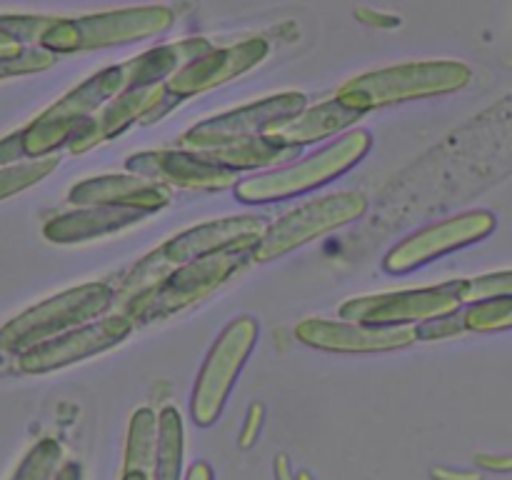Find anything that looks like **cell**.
Masks as SVG:
<instances>
[{
	"instance_id": "cell-1",
	"label": "cell",
	"mask_w": 512,
	"mask_h": 480,
	"mask_svg": "<svg viewBox=\"0 0 512 480\" xmlns=\"http://www.w3.org/2000/svg\"><path fill=\"white\" fill-rule=\"evenodd\" d=\"M265 230H268V225L258 215H235V218L210 220V223L195 225L185 233L173 235L163 245L150 250L143 260H138V265L125 275L120 288L115 290V303H123L125 308L130 300L153 290L155 285L170 278L175 270L205 258V255L245 243V240H260Z\"/></svg>"
},
{
	"instance_id": "cell-2",
	"label": "cell",
	"mask_w": 512,
	"mask_h": 480,
	"mask_svg": "<svg viewBox=\"0 0 512 480\" xmlns=\"http://www.w3.org/2000/svg\"><path fill=\"white\" fill-rule=\"evenodd\" d=\"M473 80V70L458 60H423V63L393 65L348 80L335 100L355 113L388 108L405 100L435 98L463 90Z\"/></svg>"
},
{
	"instance_id": "cell-3",
	"label": "cell",
	"mask_w": 512,
	"mask_h": 480,
	"mask_svg": "<svg viewBox=\"0 0 512 480\" xmlns=\"http://www.w3.org/2000/svg\"><path fill=\"white\" fill-rule=\"evenodd\" d=\"M260 240H245V243L225 248L220 253L205 255L185 268L175 270L170 278L155 285L153 290L125 305L123 315H128L133 325L158 323L188 310L190 305L200 303L213 295L220 285L228 283L233 275L243 273L245 265L253 260V250Z\"/></svg>"
},
{
	"instance_id": "cell-4",
	"label": "cell",
	"mask_w": 512,
	"mask_h": 480,
	"mask_svg": "<svg viewBox=\"0 0 512 480\" xmlns=\"http://www.w3.org/2000/svg\"><path fill=\"white\" fill-rule=\"evenodd\" d=\"M370 145H373V135L368 130H350L348 135L330 143L328 148L318 150V153L308 155L298 163L240 180L233 188L235 198L240 203L258 205L308 193V190L320 188V185L330 183V180L340 178L350 168H355L368 155Z\"/></svg>"
},
{
	"instance_id": "cell-5",
	"label": "cell",
	"mask_w": 512,
	"mask_h": 480,
	"mask_svg": "<svg viewBox=\"0 0 512 480\" xmlns=\"http://www.w3.org/2000/svg\"><path fill=\"white\" fill-rule=\"evenodd\" d=\"M115 303V290L108 283H85L63 290L43 303L33 305L0 328V348L8 353H28L48 340L78 330L103 318Z\"/></svg>"
},
{
	"instance_id": "cell-6",
	"label": "cell",
	"mask_w": 512,
	"mask_h": 480,
	"mask_svg": "<svg viewBox=\"0 0 512 480\" xmlns=\"http://www.w3.org/2000/svg\"><path fill=\"white\" fill-rule=\"evenodd\" d=\"M173 10L165 5L108 10L83 18H58L40 40L48 53H85V50L113 48L163 35L173 25Z\"/></svg>"
},
{
	"instance_id": "cell-7",
	"label": "cell",
	"mask_w": 512,
	"mask_h": 480,
	"mask_svg": "<svg viewBox=\"0 0 512 480\" xmlns=\"http://www.w3.org/2000/svg\"><path fill=\"white\" fill-rule=\"evenodd\" d=\"M125 93L123 63L110 65L100 73L90 75L85 83L70 90L68 95L50 105L43 115L33 120L28 128L18 130L20 148L30 160L50 158V153L68 143L78 135V130L98 113L105 103Z\"/></svg>"
},
{
	"instance_id": "cell-8",
	"label": "cell",
	"mask_w": 512,
	"mask_h": 480,
	"mask_svg": "<svg viewBox=\"0 0 512 480\" xmlns=\"http://www.w3.org/2000/svg\"><path fill=\"white\" fill-rule=\"evenodd\" d=\"M368 213V198L358 190H343V193L323 195V198L308 200L295 210L285 213L278 223L268 225L260 243L255 245L253 260L270 263L283 255L293 253L300 245L328 235L333 230L345 228Z\"/></svg>"
},
{
	"instance_id": "cell-9",
	"label": "cell",
	"mask_w": 512,
	"mask_h": 480,
	"mask_svg": "<svg viewBox=\"0 0 512 480\" xmlns=\"http://www.w3.org/2000/svg\"><path fill=\"white\" fill-rule=\"evenodd\" d=\"M258 335L260 325L253 315H240L230 320L228 328L218 335L210 353L205 355L203 368L195 380L193 398H190V415L195 425L210 428L220 418L245 360L258 343Z\"/></svg>"
},
{
	"instance_id": "cell-10",
	"label": "cell",
	"mask_w": 512,
	"mask_h": 480,
	"mask_svg": "<svg viewBox=\"0 0 512 480\" xmlns=\"http://www.w3.org/2000/svg\"><path fill=\"white\" fill-rule=\"evenodd\" d=\"M465 305L463 280L433 285V288L398 290V293L363 295L340 305L345 323L373 325V328H413V323L448 318Z\"/></svg>"
},
{
	"instance_id": "cell-11",
	"label": "cell",
	"mask_w": 512,
	"mask_h": 480,
	"mask_svg": "<svg viewBox=\"0 0 512 480\" xmlns=\"http://www.w3.org/2000/svg\"><path fill=\"white\" fill-rule=\"evenodd\" d=\"M305 110H308V98L303 93L288 90V93L270 95V98L245 105V108L230 110V113L215 115V118L193 125L180 135V145L183 150H208L240 143V140L268 138L290 120L303 115Z\"/></svg>"
},
{
	"instance_id": "cell-12",
	"label": "cell",
	"mask_w": 512,
	"mask_h": 480,
	"mask_svg": "<svg viewBox=\"0 0 512 480\" xmlns=\"http://www.w3.org/2000/svg\"><path fill=\"white\" fill-rule=\"evenodd\" d=\"M495 225H498V218L490 210H468V213L445 218L400 240L383 258V268L393 275H405L420 265H428L453 253V250L468 248V245L488 238Z\"/></svg>"
},
{
	"instance_id": "cell-13",
	"label": "cell",
	"mask_w": 512,
	"mask_h": 480,
	"mask_svg": "<svg viewBox=\"0 0 512 480\" xmlns=\"http://www.w3.org/2000/svg\"><path fill=\"white\" fill-rule=\"evenodd\" d=\"M130 175L153 180L165 188L180 190H225L240 183V173L210 163L195 150H145L125 160Z\"/></svg>"
},
{
	"instance_id": "cell-14",
	"label": "cell",
	"mask_w": 512,
	"mask_h": 480,
	"mask_svg": "<svg viewBox=\"0 0 512 480\" xmlns=\"http://www.w3.org/2000/svg\"><path fill=\"white\" fill-rule=\"evenodd\" d=\"M135 325L130 323L128 315H105L95 323L83 325L78 330L60 335V338L48 340L38 348L20 355V370L30 375L50 373V370L65 368V365L80 363L85 358L113 350L133 333Z\"/></svg>"
},
{
	"instance_id": "cell-15",
	"label": "cell",
	"mask_w": 512,
	"mask_h": 480,
	"mask_svg": "<svg viewBox=\"0 0 512 480\" xmlns=\"http://www.w3.org/2000/svg\"><path fill=\"white\" fill-rule=\"evenodd\" d=\"M268 53L270 45L263 35L240 40V43L228 45V48H213L210 53L200 55L198 60L185 65L180 73H175L165 83V88H168V93L175 100L208 93V90L230 83V80L240 78L248 70H253L255 65H260L268 58Z\"/></svg>"
},
{
	"instance_id": "cell-16",
	"label": "cell",
	"mask_w": 512,
	"mask_h": 480,
	"mask_svg": "<svg viewBox=\"0 0 512 480\" xmlns=\"http://www.w3.org/2000/svg\"><path fill=\"white\" fill-rule=\"evenodd\" d=\"M175 103H180V100H175L165 85L125 90L123 95H118V98H113L110 103H105L103 108L78 130V135L70 140V153H88L95 145L105 143V140L115 138V135H120L123 130H128L135 120L155 123V120L163 118Z\"/></svg>"
},
{
	"instance_id": "cell-17",
	"label": "cell",
	"mask_w": 512,
	"mask_h": 480,
	"mask_svg": "<svg viewBox=\"0 0 512 480\" xmlns=\"http://www.w3.org/2000/svg\"><path fill=\"white\" fill-rule=\"evenodd\" d=\"M303 345L328 353H390L415 343V328H373V325L345 323V320L308 318L295 328Z\"/></svg>"
},
{
	"instance_id": "cell-18",
	"label": "cell",
	"mask_w": 512,
	"mask_h": 480,
	"mask_svg": "<svg viewBox=\"0 0 512 480\" xmlns=\"http://www.w3.org/2000/svg\"><path fill=\"white\" fill-rule=\"evenodd\" d=\"M170 188L138 178V175H98V178L80 180L68 193L73 205L83 208H125L148 215L170 205Z\"/></svg>"
},
{
	"instance_id": "cell-19",
	"label": "cell",
	"mask_w": 512,
	"mask_h": 480,
	"mask_svg": "<svg viewBox=\"0 0 512 480\" xmlns=\"http://www.w3.org/2000/svg\"><path fill=\"white\" fill-rule=\"evenodd\" d=\"M210 50H213V43L208 38H185L178 43L158 45V48L138 55V58H130L128 63H123L125 90L165 85L185 65L198 60L200 55L210 53Z\"/></svg>"
},
{
	"instance_id": "cell-20",
	"label": "cell",
	"mask_w": 512,
	"mask_h": 480,
	"mask_svg": "<svg viewBox=\"0 0 512 480\" xmlns=\"http://www.w3.org/2000/svg\"><path fill=\"white\" fill-rule=\"evenodd\" d=\"M143 213L125 208H80L73 213L55 215L43 228V235L50 243H83V240L100 238V235L118 233L140 223Z\"/></svg>"
},
{
	"instance_id": "cell-21",
	"label": "cell",
	"mask_w": 512,
	"mask_h": 480,
	"mask_svg": "<svg viewBox=\"0 0 512 480\" xmlns=\"http://www.w3.org/2000/svg\"><path fill=\"white\" fill-rule=\"evenodd\" d=\"M360 118H363V115L345 108L340 100L333 98L315 105V108H308L303 115L290 120L288 125L275 130V133L268 135V138L278 140V143H285V145H295V148H303V145L315 143V140H325L330 138V135H338L340 130L350 128V125Z\"/></svg>"
},
{
	"instance_id": "cell-22",
	"label": "cell",
	"mask_w": 512,
	"mask_h": 480,
	"mask_svg": "<svg viewBox=\"0 0 512 480\" xmlns=\"http://www.w3.org/2000/svg\"><path fill=\"white\" fill-rule=\"evenodd\" d=\"M210 163H218L223 168L235 170H253V168H270V165H285L288 160H295L300 155V148L295 145L278 143L273 138H253L240 140V143L220 145V148L195 150Z\"/></svg>"
},
{
	"instance_id": "cell-23",
	"label": "cell",
	"mask_w": 512,
	"mask_h": 480,
	"mask_svg": "<svg viewBox=\"0 0 512 480\" xmlns=\"http://www.w3.org/2000/svg\"><path fill=\"white\" fill-rule=\"evenodd\" d=\"M158 438H160V418L155 415V410L150 408L135 410L128 425L123 475H120V480H155Z\"/></svg>"
},
{
	"instance_id": "cell-24",
	"label": "cell",
	"mask_w": 512,
	"mask_h": 480,
	"mask_svg": "<svg viewBox=\"0 0 512 480\" xmlns=\"http://www.w3.org/2000/svg\"><path fill=\"white\" fill-rule=\"evenodd\" d=\"M158 458H155V480H180L185 453V428L178 408L168 405L160 410Z\"/></svg>"
},
{
	"instance_id": "cell-25",
	"label": "cell",
	"mask_w": 512,
	"mask_h": 480,
	"mask_svg": "<svg viewBox=\"0 0 512 480\" xmlns=\"http://www.w3.org/2000/svg\"><path fill=\"white\" fill-rule=\"evenodd\" d=\"M58 163L60 160L55 158V155H50V158L25 160V163H15L3 168L0 170V200L10 198V195L15 193H23L30 185L48 178V175L58 168Z\"/></svg>"
},
{
	"instance_id": "cell-26",
	"label": "cell",
	"mask_w": 512,
	"mask_h": 480,
	"mask_svg": "<svg viewBox=\"0 0 512 480\" xmlns=\"http://www.w3.org/2000/svg\"><path fill=\"white\" fill-rule=\"evenodd\" d=\"M463 320L470 333L512 330V295L510 298H493L468 305L463 310Z\"/></svg>"
},
{
	"instance_id": "cell-27",
	"label": "cell",
	"mask_w": 512,
	"mask_h": 480,
	"mask_svg": "<svg viewBox=\"0 0 512 480\" xmlns=\"http://www.w3.org/2000/svg\"><path fill=\"white\" fill-rule=\"evenodd\" d=\"M63 455L60 445L53 438H45L25 455V460L20 463L18 473L13 475V480H50L53 478L55 468H58V460Z\"/></svg>"
},
{
	"instance_id": "cell-28",
	"label": "cell",
	"mask_w": 512,
	"mask_h": 480,
	"mask_svg": "<svg viewBox=\"0 0 512 480\" xmlns=\"http://www.w3.org/2000/svg\"><path fill=\"white\" fill-rule=\"evenodd\" d=\"M512 295V270L480 275V278L463 280V300L465 305L483 303L493 298H510Z\"/></svg>"
},
{
	"instance_id": "cell-29",
	"label": "cell",
	"mask_w": 512,
	"mask_h": 480,
	"mask_svg": "<svg viewBox=\"0 0 512 480\" xmlns=\"http://www.w3.org/2000/svg\"><path fill=\"white\" fill-rule=\"evenodd\" d=\"M55 63V55L43 48H28L20 58L0 60V78H13V75L43 73Z\"/></svg>"
},
{
	"instance_id": "cell-30",
	"label": "cell",
	"mask_w": 512,
	"mask_h": 480,
	"mask_svg": "<svg viewBox=\"0 0 512 480\" xmlns=\"http://www.w3.org/2000/svg\"><path fill=\"white\" fill-rule=\"evenodd\" d=\"M468 333L465 328V320H463V310L455 315H448V318H438V320H428V323L418 325L415 328V338L425 340H445V338H455V335H463Z\"/></svg>"
},
{
	"instance_id": "cell-31",
	"label": "cell",
	"mask_w": 512,
	"mask_h": 480,
	"mask_svg": "<svg viewBox=\"0 0 512 480\" xmlns=\"http://www.w3.org/2000/svg\"><path fill=\"white\" fill-rule=\"evenodd\" d=\"M263 413H265L263 403H253V405H250L248 418H245V428H243V433H240V448H243V450H248L250 445H253L255 440H258L260 425H263Z\"/></svg>"
},
{
	"instance_id": "cell-32",
	"label": "cell",
	"mask_w": 512,
	"mask_h": 480,
	"mask_svg": "<svg viewBox=\"0 0 512 480\" xmlns=\"http://www.w3.org/2000/svg\"><path fill=\"white\" fill-rule=\"evenodd\" d=\"M355 15H358V18L363 20V23L378 25V28H398V25H400L398 15L375 13V10H370V8H358V10H355Z\"/></svg>"
},
{
	"instance_id": "cell-33",
	"label": "cell",
	"mask_w": 512,
	"mask_h": 480,
	"mask_svg": "<svg viewBox=\"0 0 512 480\" xmlns=\"http://www.w3.org/2000/svg\"><path fill=\"white\" fill-rule=\"evenodd\" d=\"M475 463L480 468H488V470H498V473H510L512 470V455H475Z\"/></svg>"
},
{
	"instance_id": "cell-34",
	"label": "cell",
	"mask_w": 512,
	"mask_h": 480,
	"mask_svg": "<svg viewBox=\"0 0 512 480\" xmlns=\"http://www.w3.org/2000/svg\"><path fill=\"white\" fill-rule=\"evenodd\" d=\"M435 480H483L480 473H470V470H450V468H433L430 470Z\"/></svg>"
},
{
	"instance_id": "cell-35",
	"label": "cell",
	"mask_w": 512,
	"mask_h": 480,
	"mask_svg": "<svg viewBox=\"0 0 512 480\" xmlns=\"http://www.w3.org/2000/svg\"><path fill=\"white\" fill-rule=\"evenodd\" d=\"M185 480H213V470H210V465L205 460H198V463L190 465Z\"/></svg>"
},
{
	"instance_id": "cell-36",
	"label": "cell",
	"mask_w": 512,
	"mask_h": 480,
	"mask_svg": "<svg viewBox=\"0 0 512 480\" xmlns=\"http://www.w3.org/2000/svg\"><path fill=\"white\" fill-rule=\"evenodd\" d=\"M275 478L278 480H295V475H293V470H290V460L285 458V455H278V458H275Z\"/></svg>"
}]
</instances>
